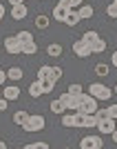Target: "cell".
I'll use <instances>...</instances> for the list:
<instances>
[{
  "label": "cell",
  "mask_w": 117,
  "mask_h": 149,
  "mask_svg": "<svg viewBox=\"0 0 117 149\" xmlns=\"http://www.w3.org/2000/svg\"><path fill=\"white\" fill-rule=\"evenodd\" d=\"M80 100H82V102H80V109H77V111H82V113H95V111H97V98H95V96L82 91Z\"/></svg>",
  "instance_id": "6da1fadb"
},
{
  "label": "cell",
  "mask_w": 117,
  "mask_h": 149,
  "mask_svg": "<svg viewBox=\"0 0 117 149\" xmlns=\"http://www.w3.org/2000/svg\"><path fill=\"white\" fill-rule=\"evenodd\" d=\"M88 93L95 96L97 100H111V96H113V91L108 87H104L102 82H93V85H88Z\"/></svg>",
  "instance_id": "7a4b0ae2"
},
{
  "label": "cell",
  "mask_w": 117,
  "mask_h": 149,
  "mask_svg": "<svg viewBox=\"0 0 117 149\" xmlns=\"http://www.w3.org/2000/svg\"><path fill=\"white\" fill-rule=\"evenodd\" d=\"M22 129L27 131V134H33V131H42L44 129V116H29L27 118V123L22 125Z\"/></svg>",
  "instance_id": "3957f363"
},
{
  "label": "cell",
  "mask_w": 117,
  "mask_h": 149,
  "mask_svg": "<svg viewBox=\"0 0 117 149\" xmlns=\"http://www.w3.org/2000/svg\"><path fill=\"white\" fill-rule=\"evenodd\" d=\"M60 100L64 102V107H66L68 111H77V109H80V102H82L80 96H73V93H68V91H66V93H62Z\"/></svg>",
  "instance_id": "277c9868"
},
{
  "label": "cell",
  "mask_w": 117,
  "mask_h": 149,
  "mask_svg": "<svg viewBox=\"0 0 117 149\" xmlns=\"http://www.w3.org/2000/svg\"><path fill=\"white\" fill-rule=\"evenodd\" d=\"M115 123H117V120H115V118H111V116H106V118L97 120V129H99V134H104V136H111L113 131H115Z\"/></svg>",
  "instance_id": "5b68a950"
},
{
  "label": "cell",
  "mask_w": 117,
  "mask_h": 149,
  "mask_svg": "<svg viewBox=\"0 0 117 149\" xmlns=\"http://www.w3.org/2000/svg\"><path fill=\"white\" fill-rule=\"evenodd\" d=\"M102 147H104V143L99 136H84L80 140V149H102Z\"/></svg>",
  "instance_id": "8992f818"
},
{
  "label": "cell",
  "mask_w": 117,
  "mask_h": 149,
  "mask_svg": "<svg viewBox=\"0 0 117 149\" xmlns=\"http://www.w3.org/2000/svg\"><path fill=\"white\" fill-rule=\"evenodd\" d=\"M5 51L7 54H22V45L18 42V38L16 36H9V38H5Z\"/></svg>",
  "instance_id": "52a82bcc"
},
{
  "label": "cell",
  "mask_w": 117,
  "mask_h": 149,
  "mask_svg": "<svg viewBox=\"0 0 117 149\" xmlns=\"http://www.w3.org/2000/svg\"><path fill=\"white\" fill-rule=\"evenodd\" d=\"M73 51H75V56H77V58H88V56H91V47H88L82 38L77 40V42H73Z\"/></svg>",
  "instance_id": "ba28073f"
},
{
  "label": "cell",
  "mask_w": 117,
  "mask_h": 149,
  "mask_svg": "<svg viewBox=\"0 0 117 149\" xmlns=\"http://www.w3.org/2000/svg\"><path fill=\"white\" fill-rule=\"evenodd\" d=\"M66 16H68V7H64V5H60V2H57V5L53 7V20L64 22V20H66Z\"/></svg>",
  "instance_id": "9c48e42d"
},
{
  "label": "cell",
  "mask_w": 117,
  "mask_h": 149,
  "mask_svg": "<svg viewBox=\"0 0 117 149\" xmlns=\"http://www.w3.org/2000/svg\"><path fill=\"white\" fill-rule=\"evenodd\" d=\"M11 18H13V20H25V18H27V7H25V2H20V5H13V7H11Z\"/></svg>",
  "instance_id": "30bf717a"
},
{
  "label": "cell",
  "mask_w": 117,
  "mask_h": 149,
  "mask_svg": "<svg viewBox=\"0 0 117 149\" xmlns=\"http://www.w3.org/2000/svg\"><path fill=\"white\" fill-rule=\"evenodd\" d=\"M2 96L7 100H18L20 98V87H5L2 89Z\"/></svg>",
  "instance_id": "8fae6325"
},
{
  "label": "cell",
  "mask_w": 117,
  "mask_h": 149,
  "mask_svg": "<svg viewBox=\"0 0 117 149\" xmlns=\"http://www.w3.org/2000/svg\"><path fill=\"white\" fill-rule=\"evenodd\" d=\"M88 47H91V54H102V51H106V40L97 38V40H93Z\"/></svg>",
  "instance_id": "7c38bea8"
},
{
  "label": "cell",
  "mask_w": 117,
  "mask_h": 149,
  "mask_svg": "<svg viewBox=\"0 0 117 149\" xmlns=\"http://www.w3.org/2000/svg\"><path fill=\"white\" fill-rule=\"evenodd\" d=\"M80 11H75V9H68V16H66V20H64V22H66L68 27H75L77 25V22H80Z\"/></svg>",
  "instance_id": "4fadbf2b"
},
{
  "label": "cell",
  "mask_w": 117,
  "mask_h": 149,
  "mask_svg": "<svg viewBox=\"0 0 117 149\" xmlns=\"http://www.w3.org/2000/svg\"><path fill=\"white\" fill-rule=\"evenodd\" d=\"M7 78H9V80H13V82H20V80H22V69H20V67H9Z\"/></svg>",
  "instance_id": "5bb4252c"
},
{
  "label": "cell",
  "mask_w": 117,
  "mask_h": 149,
  "mask_svg": "<svg viewBox=\"0 0 117 149\" xmlns=\"http://www.w3.org/2000/svg\"><path fill=\"white\" fill-rule=\"evenodd\" d=\"M29 96L31 98H40L42 96V87H40V80H33L29 87Z\"/></svg>",
  "instance_id": "9a60e30c"
},
{
  "label": "cell",
  "mask_w": 117,
  "mask_h": 149,
  "mask_svg": "<svg viewBox=\"0 0 117 149\" xmlns=\"http://www.w3.org/2000/svg\"><path fill=\"white\" fill-rule=\"evenodd\" d=\"M49 109H51V113H64V111H66V107H64V102H62L60 98L53 100V102L49 105Z\"/></svg>",
  "instance_id": "2e32d148"
},
{
  "label": "cell",
  "mask_w": 117,
  "mask_h": 149,
  "mask_svg": "<svg viewBox=\"0 0 117 149\" xmlns=\"http://www.w3.org/2000/svg\"><path fill=\"white\" fill-rule=\"evenodd\" d=\"M47 54H49L51 58H60V56H62V47H60L57 42H51L49 47H47Z\"/></svg>",
  "instance_id": "e0dca14e"
},
{
  "label": "cell",
  "mask_w": 117,
  "mask_h": 149,
  "mask_svg": "<svg viewBox=\"0 0 117 149\" xmlns=\"http://www.w3.org/2000/svg\"><path fill=\"white\" fill-rule=\"evenodd\" d=\"M80 18L82 20H88V18H93V7L91 5H80Z\"/></svg>",
  "instance_id": "ac0fdd59"
},
{
  "label": "cell",
  "mask_w": 117,
  "mask_h": 149,
  "mask_svg": "<svg viewBox=\"0 0 117 149\" xmlns=\"http://www.w3.org/2000/svg\"><path fill=\"white\" fill-rule=\"evenodd\" d=\"M40 87H42V93H51L53 87H55V82L51 80V78H44V80H40Z\"/></svg>",
  "instance_id": "d6986e66"
},
{
  "label": "cell",
  "mask_w": 117,
  "mask_h": 149,
  "mask_svg": "<svg viewBox=\"0 0 117 149\" xmlns=\"http://www.w3.org/2000/svg\"><path fill=\"white\" fill-rule=\"evenodd\" d=\"M16 38H18V42H20V45H25V42H31V40H33V36H31V31H18V33H16Z\"/></svg>",
  "instance_id": "ffe728a7"
},
{
  "label": "cell",
  "mask_w": 117,
  "mask_h": 149,
  "mask_svg": "<svg viewBox=\"0 0 117 149\" xmlns=\"http://www.w3.org/2000/svg\"><path fill=\"white\" fill-rule=\"evenodd\" d=\"M36 51H38V45H36V40H31V42H25V45H22V54H27V56L36 54Z\"/></svg>",
  "instance_id": "44dd1931"
},
{
  "label": "cell",
  "mask_w": 117,
  "mask_h": 149,
  "mask_svg": "<svg viewBox=\"0 0 117 149\" xmlns=\"http://www.w3.org/2000/svg\"><path fill=\"white\" fill-rule=\"evenodd\" d=\"M27 118H29V113H27V111H16V113H13V123L20 125V127L27 123Z\"/></svg>",
  "instance_id": "7402d4cb"
},
{
  "label": "cell",
  "mask_w": 117,
  "mask_h": 149,
  "mask_svg": "<svg viewBox=\"0 0 117 149\" xmlns=\"http://www.w3.org/2000/svg\"><path fill=\"white\" fill-rule=\"evenodd\" d=\"M62 125H64V127H75V111L64 113V116H62Z\"/></svg>",
  "instance_id": "603a6c76"
},
{
  "label": "cell",
  "mask_w": 117,
  "mask_h": 149,
  "mask_svg": "<svg viewBox=\"0 0 117 149\" xmlns=\"http://www.w3.org/2000/svg\"><path fill=\"white\" fill-rule=\"evenodd\" d=\"M49 71H51L49 65H42V67L38 69V74H36V80H44V78H49Z\"/></svg>",
  "instance_id": "cb8c5ba5"
},
{
  "label": "cell",
  "mask_w": 117,
  "mask_h": 149,
  "mask_svg": "<svg viewBox=\"0 0 117 149\" xmlns=\"http://www.w3.org/2000/svg\"><path fill=\"white\" fill-rule=\"evenodd\" d=\"M49 16H36V27L38 29H47V27H49Z\"/></svg>",
  "instance_id": "d4e9b609"
},
{
  "label": "cell",
  "mask_w": 117,
  "mask_h": 149,
  "mask_svg": "<svg viewBox=\"0 0 117 149\" xmlns=\"http://www.w3.org/2000/svg\"><path fill=\"white\" fill-rule=\"evenodd\" d=\"M84 127H97V118H95V113H84Z\"/></svg>",
  "instance_id": "484cf974"
},
{
  "label": "cell",
  "mask_w": 117,
  "mask_h": 149,
  "mask_svg": "<svg viewBox=\"0 0 117 149\" xmlns=\"http://www.w3.org/2000/svg\"><path fill=\"white\" fill-rule=\"evenodd\" d=\"M97 38H99V33H97V31H84V36H82V40H84L86 45H91L93 40H97Z\"/></svg>",
  "instance_id": "4316f807"
},
{
  "label": "cell",
  "mask_w": 117,
  "mask_h": 149,
  "mask_svg": "<svg viewBox=\"0 0 117 149\" xmlns=\"http://www.w3.org/2000/svg\"><path fill=\"white\" fill-rule=\"evenodd\" d=\"M49 78L53 82H57L62 78V67H51V71H49Z\"/></svg>",
  "instance_id": "83f0119b"
},
{
  "label": "cell",
  "mask_w": 117,
  "mask_h": 149,
  "mask_svg": "<svg viewBox=\"0 0 117 149\" xmlns=\"http://www.w3.org/2000/svg\"><path fill=\"white\" fill-rule=\"evenodd\" d=\"M95 74L97 76H108V65H104V62H99V65H95Z\"/></svg>",
  "instance_id": "f1b7e54d"
},
{
  "label": "cell",
  "mask_w": 117,
  "mask_h": 149,
  "mask_svg": "<svg viewBox=\"0 0 117 149\" xmlns=\"http://www.w3.org/2000/svg\"><path fill=\"white\" fill-rule=\"evenodd\" d=\"M84 0H60V5H64V7H68V9H75V7H80Z\"/></svg>",
  "instance_id": "f546056e"
},
{
  "label": "cell",
  "mask_w": 117,
  "mask_h": 149,
  "mask_svg": "<svg viewBox=\"0 0 117 149\" xmlns=\"http://www.w3.org/2000/svg\"><path fill=\"white\" fill-rule=\"evenodd\" d=\"M82 91H84V87H82V85H77V82H75V85H68V93H73V96H80Z\"/></svg>",
  "instance_id": "4dcf8cb0"
},
{
  "label": "cell",
  "mask_w": 117,
  "mask_h": 149,
  "mask_svg": "<svg viewBox=\"0 0 117 149\" xmlns=\"http://www.w3.org/2000/svg\"><path fill=\"white\" fill-rule=\"evenodd\" d=\"M25 149H49V143H29L25 145Z\"/></svg>",
  "instance_id": "1f68e13d"
},
{
  "label": "cell",
  "mask_w": 117,
  "mask_h": 149,
  "mask_svg": "<svg viewBox=\"0 0 117 149\" xmlns=\"http://www.w3.org/2000/svg\"><path fill=\"white\" fill-rule=\"evenodd\" d=\"M106 13H108L111 18H117V5H115V2H111V5L106 7Z\"/></svg>",
  "instance_id": "d6a6232c"
},
{
  "label": "cell",
  "mask_w": 117,
  "mask_h": 149,
  "mask_svg": "<svg viewBox=\"0 0 117 149\" xmlns=\"http://www.w3.org/2000/svg\"><path fill=\"white\" fill-rule=\"evenodd\" d=\"M106 111H108V116H111V118L117 120V105H108V107H106Z\"/></svg>",
  "instance_id": "836d02e7"
},
{
  "label": "cell",
  "mask_w": 117,
  "mask_h": 149,
  "mask_svg": "<svg viewBox=\"0 0 117 149\" xmlns=\"http://www.w3.org/2000/svg\"><path fill=\"white\" fill-rule=\"evenodd\" d=\"M106 116H108V111H106V109H99V107H97V111H95V118L102 120V118H106Z\"/></svg>",
  "instance_id": "e575fe53"
},
{
  "label": "cell",
  "mask_w": 117,
  "mask_h": 149,
  "mask_svg": "<svg viewBox=\"0 0 117 149\" xmlns=\"http://www.w3.org/2000/svg\"><path fill=\"white\" fill-rule=\"evenodd\" d=\"M7 102H9V100H7L5 96H0V111H7V107H9Z\"/></svg>",
  "instance_id": "d590c367"
},
{
  "label": "cell",
  "mask_w": 117,
  "mask_h": 149,
  "mask_svg": "<svg viewBox=\"0 0 117 149\" xmlns=\"http://www.w3.org/2000/svg\"><path fill=\"white\" fill-rule=\"evenodd\" d=\"M5 80H7V71H2V69H0V87L5 85Z\"/></svg>",
  "instance_id": "8d00e7d4"
},
{
  "label": "cell",
  "mask_w": 117,
  "mask_h": 149,
  "mask_svg": "<svg viewBox=\"0 0 117 149\" xmlns=\"http://www.w3.org/2000/svg\"><path fill=\"white\" fill-rule=\"evenodd\" d=\"M111 62H113V67H117V51H113V58H111Z\"/></svg>",
  "instance_id": "74e56055"
},
{
  "label": "cell",
  "mask_w": 117,
  "mask_h": 149,
  "mask_svg": "<svg viewBox=\"0 0 117 149\" xmlns=\"http://www.w3.org/2000/svg\"><path fill=\"white\" fill-rule=\"evenodd\" d=\"M2 16H5V5L0 2V22H2Z\"/></svg>",
  "instance_id": "f35d334b"
},
{
  "label": "cell",
  "mask_w": 117,
  "mask_h": 149,
  "mask_svg": "<svg viewBox=\"0 0 117 149\" xmlns=\"http://www.w3.org/2000/svg\"><path fill=\"white\" fill-rule=\"evenodd\" d=\"M20 2H25V0H9V5H11V7L13 5H20Z\"/></svg>",
  "instance_id": "ab89813d"
},
{
  "label": "cell",
  "mask_w": 117,
  "mask_h": 149,
  "mask_svg": "<svg viewBox=\"0 0 117 149\" xmlns=\"http://www.w3.org/2000/svg\"><path fill=\"white\" fill-rule=\"evenodd\" d=\"M111 136H113V140H115V143H117V129H115V131H113Z\"/></svg>",
  "instance_id": "60d3db41"
},
{
  "label": "cell",
  "mask_w": 117,
  "mask_h": 149,
  "mask_svg": "<svg viewBox=\"0 0 117 149\" xmlns=\"http://www.w3.org/2000/svg\"><path fill=\"white\" fill-rule=\"evenodd\" d=\"M0 149H7V145H5V143H2V140H0Z\"/></svg>",
  "instance_id": "b9f144b4"
},
{
  "label": "cell",
  "mask_w": 117,
  "mask_h": 149,
  "mask_svg": "<svg viewBox=\"0 0 117 149\" xmlns=\"http://www.w3.org/2000/svg\"><path fill=\"white\" fill-rule=\"evenodd\" d=\"M113 93H117V85H115V91H113Z\"/></svg>",
  "instance_id": "7bdbcfd3"
},
{
  "label": "cell",
  "mask_w": 117,
  "mask_h": 149,
  "mask_svg": "<svg viewBox=\"0 0 117 149\" xmlns=\"http://www.w3.org/2000/svg\"><path fill=\"white\" fill-rule=\"evenodd\" d=\"M113 2H115V5H117V0H113Z\"/></svg>",
  "instance_id": "ee69618b"
}]
</instances>
